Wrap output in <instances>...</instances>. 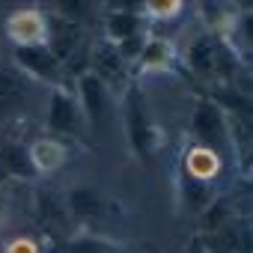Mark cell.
Returning <instances> with one entry per match:
<instances>
[{
	"instance_id": "cell-1",
	"label": "cell",
	"mask_w": 253,
	"mask_h": 253,
	"mask_svg": "<svg viewBox=\"0 0 253 253\" xmlns=\"http://www.w3.org/2000/svg\"><path fill=\"white\" fill-rule=\"evenodd\" d=\"M125 98V137H128L131 149L137 155H152L158 152L161 146V128H158V122L149 110V101L146 95L140 92V86H128L122 92Z\"/></svg>"
},
{
	"instance_id": "cell-2",
	"label": "cell",
	"mask_w": 253,
	"mask_h": 253,
	"mask_svg": "<svg viewBox=\"0 0 253 253\" xmlns=\"http://www.w3.org/2000/svg\"><path fill=\"white\" fill-rule=\"evenodd\" d=\"M185 60L206 81H229L235 66H238V60L220 42L217 33H197L191 39V45L185 48Z\"/></svg>"
},
{
	"instance_id": "cell-3",
	"label": "cell",
	"mask_w": 253,
	"mask_h": 253,
	"mask_svg": "<svg viewBox=\"0 0 253 253\" xmlns=\"http://www.w3.org/2000/svg\"><path fill=\"white\" fill-rule=\"evenodd\" d=\"M86 125L84 110L75 98V92H69L66 86H51L48 92V104H45V128L51 131V137H75L81 134V128Z\"/></svg>"
},
{
	"instance_id": "cell-4",
	"label": "cell",
	"mask_w": 253,
	"mask_h": 253,
	"mask_svg": "<svg viewBox=\"0 0 253 253\" xmlns=\"http://www.w3.org/2000/svg\"><path fill=\"white\" fill-rule=\"evenodd\" d=\"M191 134H194L197 146H206L217 155H220V149H226L229 122H226V113L217 101H211V98L197 101V107L191 113Z\"/></svg>"
},
{
	"instance_id": "cell-5",
	"label": "cell",
	"mask_w": 253,
	"mask_h": 253,
	"mask_svg": "<svg viewBox=\"0 0 253 253\" xmlns=\"http://www.w3.org/2000/svg\"><path fill=\"white\" fill-rule=\"evenodd\" d=\"M3 36L12 42V48H42L48 45V12L36 6L12 9L3 18Z\"/></svg>"
},
{
	"instance_id": "cell-6",
	"label": "cell",
	"mask_w": 253,
	"mask_h": 253,
	"mask_svg": "<svg viewBox=\"0 0 253 253\" xmlns=\"http://www.w3.org/2000/svg\"><path fill=\"white\" fill-rule=\"evenodd\" d=\"M89 69L110 92H125L131 84H128V66L122 63V57L116 54V48L107 42V39H98L95 45H89Z\"/></svg>"
},
{
	"instance_id": "cell-7",
	"label": "cell",
	"mask_w": 253,
	"mask_h": 253,
	"mask_svg": "<svg viewBox=\"0 0 253 253\" xmlns=\"http://www.w3.org/2000/svg\"><path fill=\"white\" fill-rule=\"evenodd\" d=\"M15 57V69L36 81V84H51V86H60V78H63V66L57 63V57L48 51V45L42 48H15L12 51Z\"/></svg>"
},
{
	"instance_id": "cell-8",
	"label": "cell",
	"mask_w": 253,
	"mask_h": 253,
	"mask_svg": "<svg viewBox=\"0 0 253 253\" xmlns=\"http://www.w3.org/2000/svg\"><path fill=\"white\" fill-rule=\"evenodd\" d=\"M84 45V27L81 21L63 18V15H48V51L57 57V63L66 69L75 54H81Z\"/></svg>"
},
{
	"instance_id": "cell-9",
	"label": "cell",
	"mask_w": 253,
	"mask_h": 253,
	"mask_svg": "<svg viewBox=\"0 0 253 253\" xmlns=\"http://www.w3.org/2000/svg\"><path fill=\"white\" fill-rule=\"evenodd\" d=\"M33 211L39 217L42 226H48L51 232H60V235H69L75 229V220L69 214V206H66V197L54 188H33Z\"/></svg>"
},
{
	"instance_id": "cell-10",
	"label": "cell",
	"mask_w": 253,
	"mask_h": 253,
	"mask_svg": "<svg viewBox=\"0 0 253 253\" xmlns=\"http://www.w3.org/2000/svg\"><path fill=\"white\" fill-rule=\"evenodd\" d=\"M75 98L84 110L86 125H101L107 116V104H110V89L92 75V72H81L75 81Z\"/></svg>"
},
{
	"instance_id": "cell-11",
	"label": "cell",
	"mask_w": 253,
	"mask_h": 253,
	"mask_svg": "<svg viewBox=\"0 0 253 253\" xmlns=\"http://www.w3.org/2000/svg\"><path fill=\"white\" fill-rule=\"evenodd\" d=\"M27 158H30V167L36 176H54L66 167L69 146H66V140L45 134V137H36L27 143Z\"/></svg>"
},
{
	"instance_id": "cell-12",
	"label": "cell",
	"mask_w": 253,
	"mask_h": 253,
	"mask_svg": "<svg viewBox=\"0 0 253 253\" xmlns=\"http://www.w3.org/2000/svg\"><path fill=\"white\" fill-rule=\"evenodd\" d=\"M63 197L75 223H92L107 214V197L92 185H72Z\"/></svg>"
},
{
	"instance_id": "cell-13",
	"label": "cell",
	"mask_w": 253,
	"mask_h": 253,
	"mask_svg": "<svg viewBox=\"0 0 253 253\" xmlns=\"http://www.w3.org/2000/svg\"><path fill=\"white\" fill-rule=\"evenodd\" d=\"M30 78H24L15 66H0V119H9L24 110L30 98Z\"/></svg>"
},
{
	"instance_id": "cell-14",
	"label": "cell",
	"mask_w": 253,
	"mask_h": 253,
	"mask_svg": "<svg viewBox=\"0 0 253 253\" xmlns=\"http://www.w3.org/2000/svg\"><path fill=\"white\" fill-rule=\"evenodd\" d=\"M176 57H179V51H176V45H173L167 36H152V33H146V42H143L140 57H137V66H140L143 72H167V69L176 63Z\"/></svg>"
},
{
	"instance_id": "cell-15",
	"label": "cell",
	"mask_w": 253,
	"mask_h": 253,
	"mask_svg": "<svg viewBox=\"0 0 253 253\" xmlns=\"http://www.w3.org/2000/svg\"><path fill=\"white\" fill-rule=\"evenodd\" d=\"M137 33H146L143 30V18L140 12L134 9H107L104 15V39L107 42H122V39H128V36H137Z\"/></svg>"
},
{
	"instance_id": "cell-16",
	"label": "cell",
	"mask_w": 253,
	"mask_h": 253,
	"mask_svg": "<svg viewBox=\"0 0 253 253\" xmlns=\"http://www.w3.org/2000/svg\"><path fill=\"white\" fill-rule=\"evenodd\" d=\"M185 173H188V179L209 185L220 173V155L211 152V149H206V146H197L194 143L188 149V155H185Z\"/></svg>"
},
{
	"instance_id": "cell-17",
	"label": "cell",
	"mask_w": 253,
	"mask_h": 253,
	"mask_svg": "<svg viewBox=\"0 0 253 253\" xmlns=\"http://www.w3.org/2000/svg\"><path fill=\"white\" fill-rule=\"evenodd\" d=\"M0 167L9 179H33V167L27 158V143L18 140H3L0 143Z\"/></svg>"
},
{
	"instance_id": "cell-18",
	"label": "cell",
	"mask_w": 253,
	"mask_h": 253,
	"mask_svg": "<svg viewBox=\"0 0 253 253\" xmlns=\"http://www.w3.org/2000/svg\"><path fill=\"white\" fill-rule=\"evenodd\" d=\"M66 253H119V247H116L110 238L89 235V232H78V235L69 238Z\"/></svg>"
},
{
	"instance_id": "cell-19",
	"label": "cell",
	"mask_w": 253,
	"mask_h": 253,
	"mask_svg": "<svg viewBox=\"0 0 253 253\" xmlns=\"http://www.w3.org/2000/svg\"><path fill=\"white\" fill-rule=\"evenodd\" d=\"M182 9H185L182 0H149V3H143V15L152 21H173L182 15Z\"/></svg>"
},
{
	"instance_id": "cell-20",
	"label": "cell",
	"mask_w": 253,
	"mask_h": 253,
	"mask_svg": "<svg viewBox=\"0 0 253 253\" xmlns=\"http://www.w3.org/2000/svg\"><path fill=\"white\" fill-rule=\"evenodd\" d=\"M185 200H188V206L194 209V211H206L209 206H211V191H209V185H203V182H194V179H185Z\"/></svg>"
},
{
	"instance_id": "cell-21",
	"label": "cell",
	"mask_w": 253,
	"mask_h": 253,
	"mask_svg": "<svg viewBox=\"0 0 253 253\" xmlns=\"http://www.w3.org/2000/svg\"><path fill=\"white\" fill-rule=\"evenodd\" d=\"M3 250H6V253H42L39 241L30 238V235H18V238H12V241H3Z\"/></svg>"
},
{
	"instance_id": "cell-22",
	"label": "cell",
	"mask_w": 253,
	"mask_h": 253,
	"mask_svg": "<svg viewBox=\"0 0 253 253\" xmlns=\"http://www.w3.org/2000/svg\"><path fill=\"white\" fill-rule=\"evenodd\" d=\"M6 211H9V185H0V223H3Z\"/></svg>"
},
{
	"instance_id": "cell-23",
	"label": "cell",
	"mask_w": 253,
	"mask_h": 253,
	"mask_svg": "<svg viewBox=\"0 0 253 253\" xmlns=\"http://www.w3.org/2000/svg\"><path fill=\"white\" fill-rule=\"evenodd\" d=\"M0 185H9V176L3 173V167H0Z\"/></svg>"
},
{
	"instance_id": "cell-24",
	"label": "cell",
	"mask_w": 253,
	"mask_h": 253,
	"mask_svg": "<svg viewBox=\"0 0 253 253\" xmlns=\"http://www.w3.org/2000/svg\"><path fill=\"white\" fill-rule=\"evenodd\" d=\"M0 253H6V250H3V238H0Z\"/></svg>"
},
{
	"instance_id": "cell-25",
	"label": "cell",
	"mask_w": 253,
	"mask_h": 253,
	"mask_svg": "<svg viewBox=\"0 0 253 253\" xmlns=\"http://www.w3.org/2000/svg\"><path fill=\"white\" fill-rule=\"evenodd\" d=\"M63 253H66V250H63Z\"/></svg>"
}]
</instances>
